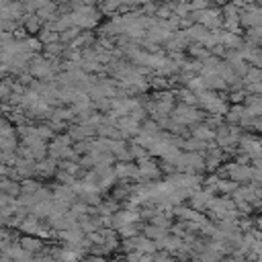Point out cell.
I'll return each instance as SVG.
<instances>
[{
    "label": "cell",
    "instance_id": "1",
    "mask_svg": "<svg viewBox=\"0 0 262 262\" xmlns=\"http://www.w3.org/2000/svg\"><path fill=\"white\" fill-rule=\"evenodd\" d=\"M256 225H258V227H260V229H258V231H262V217H258V221H256Z\"/></svg>",
    "mask_w": 262,
    "mask_h": 262
}]
</instances>
